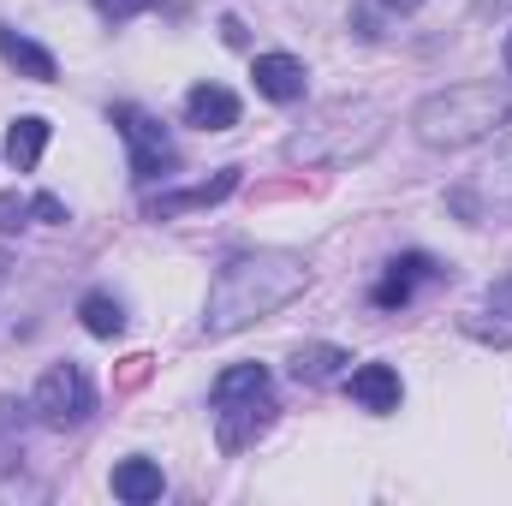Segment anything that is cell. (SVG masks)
<instances>
[{
    "mask_svg": "<svg viewBox=\"0 0 512 506\" xmlns=\"http://www.w3.org/2000/svg\"><path fill=\"white\" fill-rule=\"evenodd\" d=\"M310 286V262L298 251H251L233 256L215 286H209V310H203V340H227L239 328H251L262 316L286 310L298 292Z\"/></svg>",
    "mask_w": 512,
    "mask_h": 506,
    "instance_id": "cell-1",
    "label": "cell"
},
{
    "mask_svg": "<svg viewBox=\"0 0 512 506\" xmlns=\"http://www.w3.org/2000/svg\"><path fill=\"white\" fill-rule=\"evenodd\" d=\"M507 120H512L507 84L477 78V84H447V90L423 96L417 114H411V131H417L429 149H465V143L495 137Z\"/></svg>",
    "mask_w": 512,
    "mask_h": 506,
    "instance_id": "cell-2",
    "label": "cell"
},
{
    "mask_svg": "<svg viewBox=\"0 0 512 506\" xmlns=\"http://www.w3.org/2000/svg\"><path fill=\"white\" fill-rule=\"evenodd\" d=\"M387 114L376 102H334L316 114V126H304L298 137H286V161L304 167H352L382 143Z\"/></svg>",
    "mask_w": 512,
    "mask_h": 506,
    "instance_id": "cell-3",
    "label": "cell"
},
{
    "mask_svg": "<svg viewBox=\"0 0 512 506\" xmlns=\"http://www.w3.org/2000/svg\"><path fill=\"white\" fill-rule=\"evenodd\" d=\"M209 399H215V423H221V453H245L256 435L274 423V399H268V370L262 364H233V370H221L215 387H209Z\"/></svg>",
    "mask_w": 512,
    "mask_h": 506,
    "instance_id": "cell-4",
    "label": "cell"
},
{
    "mask_svg": "<svg viewBox=\"0 0 512 506\" xmlns=\"http://www.w3.org/2000/svg\"><path fill=\"white\" fill-rule=\"evenodd\" d=\"M447 209H453L459 221H471V227H483V221H512V143L495 161H483L465 185L447 191Z\"/></svg>",
    "mask_w": 512,
    "mask_h": 506,
    "instance_id": "cell-5",
    "label": "cell"
},
{
    "mask_svg": "<svg viewBox=\"0 0 512 506\" xmlns=\"http://www.w3.org/2000/svg\"><path fill=\"white\" fill-rule=\"evenodd\" d=\"M114 126H120V137H126V149H131V179H137V185H149V179H167V173L179 167V149H173V137L161 131V120H149L143 108L120 102V108H114Z\"/></svg>",
    "mask_w": 512,
    "mask_h": 506,
    "instance_id": "cell-6",
    "label": "cell"
},
{
    "mask_svg": "<svg viewBox=\"0 0 512 506\" xmlns=\"http://www.w3.org/2000/svg\"><path fill=\"white\" fill-rule=\"evenodd\" d=\"M36 417L42 423H54V429H66V423H84L90 411H96V387L90 376L78 370V364H48L42 381H36Z\"/></svg>",
    "mask_w": 512,
    "mask_h": 506,
    "instance_id": "cell-7",
    "label": "cell"
},
{
    "mask_svg": "<svg viewBox=\"0 0 512 506\" xmlns=\"http://www.w3.org/2000/svg\"><path fill=\"white\" fill-rule=\"evenodd\" d=\"M233 191H239V167H221L215 179H197V185H179V191L149 197V221H173V215H191V209H215Z\"/></svg>",
    "mask_w": 512,
    "mask_h": 506,
    "instance_id": "cell-8",
    "label": "cell"
},
{
    "mask_svg": "<svg viewBox=\"0 0 512 506\" xmlns=\"http://www.w3.org/2000/svg\"><path fill=\"white\" fill-rule=\"evenodd\" d=\"M185 120L197 131H233L239 126V96L227 84H191L185 90Z\"/></svg>",
    "mask_w": 512,
    "mask_h": 506,
    "instance_id": "cell-9",
    "label": "cell"
},
{
    "mask_svg": "<svg viewBox=\"0 0 512 506\" xmlns=\"http://www.w3.org/2000/svg\"><path fill=\"white\" fill-rule=\"evenodd\" d=\"M251 78L268 102H304V84H310L304 78V60H292V54H256Z\"/></svg>",
    "mask_w": 512,
    "mask_h": 506,
    "instance_id": "cell-10",
    "label": "cell"
},
{
    "mask_svg": "<svg viewBox=\"0 0 512 506\" xmlns=\"http://www.w3.org/2000/svg\"><path fill=\"white\" fill-rule=\"evenodd\" d=\"M441 268H435V256L411 251V256H393L382 274V286H376V304L382 310H399V304H411V292H417V280H435Z\"/></svg>",
    "mask_w": 512,
    "mask_h": 506,
    "instance_id": "cell-11",
    "label": "cell"
},
{
    "mask_svg": "<svg viewBox=\"0 0 512 506\" xmlns=\"http://www.w3.org/2000/svg\"><path fill=\"white\" fill-rule=\"evenodd\" d=\"M352 399H358L364 411H376V417L399 411V399H405L399 370H393V364H358V370H352Z\"/></svg>",
    "mask_w": 512,
    "mask_h": 506,
    "instance_id": "cell-12",
    "label": "cell"
},
{
    "mask_svg": "<svg viewBox=\"0 0 512 506\" xmlns=\"http://www.w3.org/2000/svg\"><path fill=\"white\" fill-rule=\"evenodd\" d=\"M0 60L18 72V78H30V84H54V54L42 48V42H30V36H18V30H6L0 24Z\"/></svg>",
    "mask_w": 512,
    "mask_h": 506,
    "instance_id": "cell-13",
    "label": "cell"
},
{
    "mask_svg": "<svg viewBox=\"0 0 512 506\" xmlns=\"http://www.w3.org/2000/svg\"><path fill=\"white\" fill-rule=\"evenodd\" d=\"M161 489H167V477H161L155 459H120V465H114V495H120L126 506L161 501Z\"/></svg>",
    "mask_w": 512,
    "mask_h": 506,
    "instance_id": "cell-14",
    "label": "cell"
},
{
    "mask_svg": "<svg viewBox=\"0 0 512 506\" xmlns=\"http://www.w3.org/2000/svg\"><path fill=\"white\" fill-rule=\"evenodd\" d=\"M346 364H352V352H340V346H328V340H316V346H298V352H292V376L304 381V387L334 381Z\"/></svg>",
    "mask_w": 512,
    "mask_h": 506,
    "instance_id": "cell-15",
    "label": "cell"
},
{
    "mask_svg": "<svg viewBox=\"0 0 512 506\" xmlns=\"http://www.w3.org/2000/svg\"><path fill=\"white\" fill-rule=\"evenodd\" d=\"M42 149H48V120H36V114L12 120V131H6V161H12L18 173H36Z\"/></svg>",
    "mask_w": 512,
    "mask_h": 506,
    "instance_id": "cell-16",
    "label": "cell"
},
{
    "mask_svg": "<svg viewBox=\"0 0 512 506\" xmlns=\"http://www.w3.org/2000/svg\"><path fill=\"white\" fill-rule=\"evenodd\" d=\"M78 322H84L96 340H114V334H126V304L108 298V292H90V298L78 304Z\"/></svg>",
    "mask_w": 512,
    "mask_h": 506,
    "instance_id": "cell-17",
    "label": "cell"
},
{
    "mask_svg": "<svg viewBox=\"0 0 512 506\" xmlns=\"http://www.w3.org/2000/svg\"><path fill=\"white\" fill-rule=\"evenodd\" d=\"M36 215V197H18V191H0V233H18L24 221Z\"/></svg>",
    "mask_w": 512,
    "mask_h": 506,
    "instance_id": "cell-18",
    "label": "cell"
},
{
    "mask_svg": "<svg viewBox=\"0 0 512 506\" xmlns=\"http://www.w3.org/2000/svg\"><path fill=\"white\" fill-rule=\"evenodd\" d=\"M143 6H155V0H96V12H102L108 24H126L131 12H143Z\"/></svg>",
    "mask_w": 512,
    "mask_h": 506,
    "instance_id": "cell-19",
    "label": "cell"
},
{
    "mask_svg": "<svg viewBox=\"0 0 512 506\" xmlns=\"http://www.w3.org/2000/svg\"><path fill=\"white\" fill-rule=\"evenodd\" d=\"M489 316H512V274L495 286V292H489Z\"/></svg>",
    "mask_w": 512,
    "mask_h": 506,
    "instance_id": "cell-20",
    "label": "cell"
},
{
    "mask_svg": "<svg viewBox=\"0 0 512 506\" xmlns=\"http://www.w3.org/2000/svg\"><path fill=\"white\" fill-rule=\"evenodd\" d=\"M6 274H12V251H0V286H6Z\"/></svg>",
    "mask_w": 512,
    "mask_h": 506,
    "instance_id": "cell-21",
    "label": "cell"
},
{
    "mask_svg": "<svg viewBox=\"0 0 512 506\" xmlns=\"http://www.w3.org/2000/svg\"><path fill=\"white\" fill-rule=\"evenodd\" d=\"M387 6H393V12H411V6H423V0H387Z\"/></svg>",
    "mask_w": 512,
    "mask_h": 506,
    "instance_id": "cell-22",
    "label": "cell"
},
{
    "mask_svg": "<svg viewBox=\"0 0 512 506\" xmlns=\"http://www.w3.org/2000/svg\"><path fill=\"white\" fill-rule=\"evenodd\" d=\"M501 60H507V72H512V30H507V48H501Z\"/></svg>",
    "mask_w": 512,
    "mask_h": 506,
    "instance_id": "cell-23",
    "label": "cell"
}]
</instances>
